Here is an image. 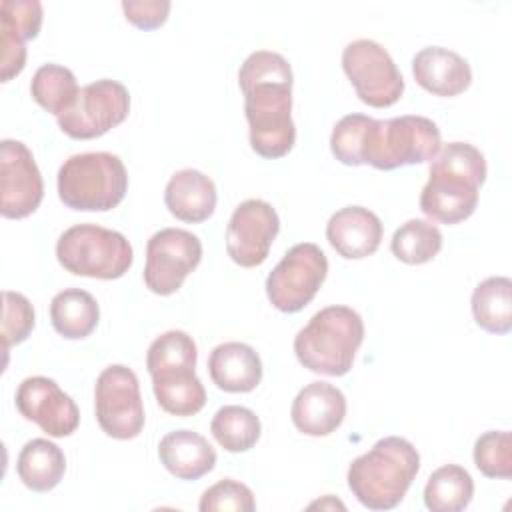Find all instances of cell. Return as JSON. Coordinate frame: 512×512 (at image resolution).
Returning <instances> with one entry per match:
<instances>
[{"label": "cell", "mask_w": 512, "mask_h": 512, "mask_svg": "<svg viewBox=\"0 0 512 512\" xmlns=\"http://www.w3.org/2000/svg\"><path fill=\"white\" fill-rule=\"evenodd\" d=\"M292 84L294 74L290 62L272 50L252 52L238 70L250 148L262 158H282L296 142Z\"/></svg>", "instance_id": "cell-1"}, {"label": "cell", "mask_w": 512, "mask_h": 512, "mask_svg": "<svg viewBox=\"0 0 512 512\" xmlns=\"http://www.w3.org/2000/svg\"><path fill=\"white\" fill-rule=\"evenodd\" d=\"M484 154L468 142L440 146L420 192V210L434 222L458 224L478 206V190L486 180Z\"/></svg>", "instance_id": "cell-2"}, {"label": "cell", "mask_w": 512, "mask_h": 512, "mask_svg": "<svg viewBox=\"0 0 512 512\" xmlns=\"http://www.w3.org/2000/svg\"><path fill=\"white\" fill-rule=\"evenodd\" d=\"M420 470V454L400 436L380 438L348 466V488L370 510H392L406 496Z\"/></svg>", "instance_id": "cell-3"}, {"label": "cell", "mask_w": 512, "mask_h": 512, "mask_svg": "<svg viewBox=\"0 0 512 512\" xmlns=\"http://www.w3.org/2000/svg\"><path fill=\"white\" fill-rule=\"evenodd\" d=\"M198 348L184 330H168L154 338L146 352V368L158 406L172 416H194L206 404V390L196 376Z\"/></svg>", "instance_id": "cell-4"}, {"label": "cell", "mask_w": 512, "mask_h": 512, "mask_svg": "<svg viewBox=\"0 0 512 512\" xmlns=\"http://www.w3.org/2000/svg\"><path fill=\"white\" fill-rule=\"evenodd\" d=\"M364 342L362 316L344 304L318 310L294 338L298 362L314 374L344 376Z\"/></svg>", "instance_id": "cell-5"}, {"label": "cell", "mask_w": 512, "mask_h": 512, "mask_svg": "<svg viewBox=\"0 0 512 512\" xmlns=\"http://www.w3.org/2000/svg\"><path fill=\"white\" fill-rule=\"evenodd\" d=\"M58 198L78 212H108L128 192L124 162L110 152H82L66 158L58 170Z\"/></svg>", "instance_id": "cell-6"}, {"label": "cell", "mask_w": 512, "mask_h": 512, "mask_svg": "<svg viewBox=\"0 0 512 512\" xmlns=\"http://www.w3.org/2000/svg\"><path fill=\"white\" fill-rule=\"evenodd\" d=\"M440 146V130L436 122L426 116L372 118L362 146V164H370L376 170H396L400 166L432 160Z\"/></svg>", "instance_id": "cell-7"}, {"label": "cell", "mask_w": 512, "mask_h": 512, "mask_svg": "<svg viewBox=\"0 0 512 512\" xmlns=\"http://www.w3.org/2000/svg\"><path fill=\"white\" fill-rule=\"evenodd\" d=\"M56 258L74 276L116 280L130 270L134 250L122 232L86 222L74 224L60 234Z\"/></svg>", "instance_id": "cell-8"}, {"label": "cell", "mask_w": 512, "mask_h": 512, "mask_svg": "<svg viewBox=\"0 0 512 512\" xmlns=\"http://www.w3.org/2000/svg\"><path fill=\"white\" fill-rule=\"evenodd\" d=\"M328 274V258L314 242H298L282 256L266 278L270 304L294 314L312 302Z\"/></svg>", "instance_id": "cell-9"}, {"label": "cell", "mask_w": 512, "mask_h": 512, "mask_svg": "<svg viewBox=\"0 0 512 512\" xmlns=\"http://www.w3.org/2000/svg\"><path fill=\"white\" fill-rule=\"evenodd\" d=\"M94 412L102 432L116 440L136 438L146 422L140 382L124 364L106 366L94 386Z\"/></svg>", "instance_id": "cell-10"}, {"label": "cell", "mask_w": 512, "mask_h": 512, "mask_svg": "<svg viewBox=\"0 0 512 512\" xmlns=\"http://www.w3.org/2000/svg\"><path fill=\"white\" fill-rule=\"evenodd\" d=\"M342 68L356 96L372 108H388L404 94V78L388 50L368 38H358L342 50Z\"/></svg>", "instance_id": "cell-11"}, {"label": "cell", "mask_w": 512, "mask_h": 512, "mask_svg": "<svg viewBox=\"0 0 512 512\" xmlns=\"http://www.w3.org/2000/svg\"><path fill=\"white\" fill-rule=\"evenodd\" d=\"M130 92L112 78H100L80 88L76 104L58 120L60 130L74 140L100 138L128 118Z\"/></svg>", "instance_id": "cell-12"}, {"label": "cell", "mask_w": 512, "mask_h": 512, "mask_svg": "<svg viewBox=\"0 0 512 512\" xmlns=\"http://www.w3.org/2000/svg\"><path fill=\"white\" fill-rule=\"evenodd\" d=\"M202 260V242L182 228H162L146 244L144 284L158 296H170Z\"/></svg>", "instance_id": "cell-13"}, {"label": "cell", "mask_w": 512, "mask_h": 512, "mask_svg": "<svg viewBox=\"0 0 512 512\" xmlns=\"http://www.w3.org/2000/svg\"><path fill=\"white\" fill-rule=\"evenodd\" d=\"M280 232L278 212L260 198L240 202L226 226V252L242 268L260 266Z\"/></svg>", "instance_id": "cell-14"}, {"label": "cell", "mask_w": 512, "mask_h": 512, "mask_svg": "<svg viewBox=\"0 0 512 512\" xmlns=\"http://www.w3.org/2000/svg\"><path fill=\"white\" fill-rule=\"evenodd\" d=\"M0 186L4 218L20 220L36 212L44 198V180L30 148L12 138L0 142Z\"/></svg>", "instance_id": "cell-15"}, {"label": "cell", "mask_w": 512, "mask_h": 512, "mask_svg": "<svg viewBox=\"0 0 512 512\" xmlns=\"http://www.w3.org/2000/svg\"><path fill=\"white\" fill-rule=\"evenodd\" d=\"M20 416L34 422L52 438H64L76 432L80 410L76 402L48 376L24 378L14 396Z\"/></svg>", "instance_id": "cell-16"}, {"label": "cell", "mask_w": 512, "mask_h": 512, "mask_svg": "<svg viewBox=\"0 0 512 512\" xmlns=\"http://www.w3.org/2000/svg\"><path fill=\"white\" fill-rule=\"evenodd\" d=\"M42 4L38 0H2L0 44L2 82L18 76L26 66V42L36 38L42 26Z\"/></svg>", "instance_id": "cell-17"}, {"label": "cell", "mask_w": 512, "mask_h": 512, "mask_svg": "<svg viewBox=\"0 0 512 512\" xmlns=\"http://www.w3.org/2000/svg\"><path fill=\"white\" fill-rule=\"evenodd\" d=\"M346 416V396L330 382H310L292 400L290 418L306 436H328L340 428Z\"/></svg>", "instance_id": "cell-18"}, {"label": "cell", "mask_w": 512, "mask_h": 512, "mask_svg": "<svg viewBox=\"0 0 512 512\" xmlns=\"http://www.w3.org/2000/svg\"><path fill=\"white\" fill-rule=\"evenodd\" d=\"M384 236L382 220L364 206H344L326 224V240L346 260L372 256Z\"/></svg>", "instance_id": "cell-19"}, {"label": "cell", "mask_w": 512, "mask_h": 512, "mask_svg": "<svg viewBox=\"0 0 512 512\" xmlns=\"http://www.w3.org/2000/svg\"><path fill=\"white\" fill-rule=\"evenodd\" d=\"M412 74L418 86L442 98L462 94L472 82L466 58L444 46H426L412 58Z\"/></svg>", "instance_id": "cell-20"}, {"label": "cell", "mask_w": 512, "mask_h": 512, "mask_svg": "<svg viewBox=\"0 0 512 512\" xmlns=\"http://www.w3.org/2000/svg\"><path fill=\"white\" fill-rule=\"evenodd\" d=\"M218 202V192L210 176L200 170L184 168L170 176L164 188V204L168 212L188 224L208 220Z\"/></svg>", "instance_id": "cell-21"}, {"label": "cell", "mask_w": 512, "mask_h": 512, "mask_svg": "<svg viewBox=\"0 0 512 512\" xmlns=\"http://www.w3.org/2000/svg\"><path fill=\"white\" fill-rule=\"evenodd\" d=\"M208 374L216 388L232 394L252 392L262 380V360L244 342H222L208 356Z\"/></svg>", "instance_id": "cell-22"}, {"label": "cell", "mask_w": 512, "mask_h": 512, "mask_svg": "<svg viewBox=\"0 0 512 512\" xmlns=\"http://www.w3.org/2000/svg\"><path fill=\"white\" fill-rule=\"evenodd\" d=\"M158 458L178 480H198L216 466V452L210 442L186 428L172 430L160 440Z\"/></svg>", "instance_id": "cell-23"}, {"label": "cell", "mask_w": 512, "mask_h": 512, "mask_svg": "<svg viewBox=\"0 0 512 512\" xmlns=\"http://www.w3.org/2000/svg\"><path fill=\"white\" fill-rule=\"evenodd\" d=\"M16 472L28 490L50 492L64 478L66 456L60 446L48 438H32L18 454Z\"/></svg>", "instance_id": "cell-24"}, {"label": "cell", "mask_w": 512, "mask_h": 512, "mask_svg": "<svg viewBox=\"0 0 512 512\" xmlns=\"http://www.w3.org/2000/svg\"><path fill=\"white\" fill-rule=\"evenodd\" d=\"M100 320L96 298L82 288H64L50 302V322L68 340L90 336Z\"/></svg>", "instance_id": "cell-25"}, {"label": "cell", "mask_w": 512, "mask_h": 512, "mask_svg": "<svg viewBox=\"0 0 512 512\" xmlns=\"http://www.w3.org/2000/svg\"><path fill=\"white\" fill-rule=\"evenodd\" d=\"M474 322L490 334H508L512 330V280L508 276H490L472 292Z\"/></svg>", "instance_id": "cell-26"}, {"label": "cell", "mask_w": 512, "mask_h": 512, "mask_svg": "<svg viewBox=\"0 0 512 512\" xmlns=\"http://www.w3.org/2000/svg\"><path fill=\"white\" fill-rule=\"evenodd\" d=\"M474 496V480L460 464L436 468L424 486V504L432 512H460Z\"/></svg>", "instance_id": "cell-27"}, {"label": "cell", "mask_w": 512, "mask_h": 512, "mask_svg": "<svg viewBox=\"0 0 512 512\" xmlns=\"http://www.w3.org/2000/svg\"><path fill=\"white\" fill-rule=\"evenodd\" d=\"M30 94L38 106L60 118L66 114L80 94L76 76L70 68L60 64H42L30 82Z\"/></svg>", "instance_id": "cell-28"}, {"label": "cell", "mask_w": 512, "mask_h": 512, "mask_svg": "<svg viewBox=\"0 0 512 512\" xmlns=\"http://www.w3.org/2000/svg\"><path fill=\"white\" fill-rule=\"evenodd\" d=\"M210 432L214 440L226 450V452H248L256 446L260 440L262 424L254 410L238 404H228L216 410Z\"/></svg>", "instance_id": "cell-29"}, {"label": "cell", "mask_w": 512, "mask_h": 512, "mask_svg": "<svg viewBox=\"0 0 512 512\" xmlns=\"http://www.w3.org/2000/svg\"><path fill=\"white\" fill-rule=\"evenodd\" d=\"M442 242L444 240L438 226L428 220L412 218L396 228L390 240V250L400 262L418 266L434 260L442 250Z\"/></svg>", "instance_id": "cell-30"}, {"label": "cell", "mask_w": 512, "mask_h": 512, "mask_svg": "<svg viewBox=\"0 0 512 512\" xmlns=\"http://www.w3.org/2000/svg\"><path fill=\"white\" fill-rule=\"evenodd\" d=\"M474 464L486 478L510 480L512 476V436L508 430H490L474 442Z\"/></svg>", "instance_id": "cell-31"}, {"label": "cell", "mask_w": 512, "mask_h": 512, "mask_svg": "<svg viewBox=\"0 0 512 512\" xmlns=\"http://www.w3.org/2000/svg\"><path fill=\"white\" fill-rule=\"evenodd\" d=\"M372 118L366 114L342 116L330 134V150L334 158L346 166H362V146Z\"/></svg>", "instance_id": "cell-32"}, {"label": "cell", "mask_w": 512, "mask_h": 512, "mask_svg": "<svg viewBox=\"0 0 512 512\" xmlns=\"http://www.w3.org/2000/svg\"><path fill=\"white\" fill-rule=\"evenodd\" d=\"M2 298H4V306H2L0 336H2V350L8 352L10 346H16L30 336L36 322V314L30 300L20 292L4 290Z\"/></svg>", "instance_id": "cell-33"}, {"label": "cell", "mask_w": 512, "mask_h": 512, "mask_svg": "<svg viewBox=\"0 0 512 512\" xmlns=\"http://www.w3.org/2000/svg\"><path fill=\"white\" fill-rule=\"evenodd\" d=\"M200 512H222V510H234V512H254L256 500L252 490L234 480V478H222L210 488L204 490L198 502Z\"/></svg>", "instance_id": "cell-34"}, {"label": "cell", "mask_w": 512, "mask_h": 512, "mask_svg": "<svg viewBox=\"0 0 512 512\" xmlns=\"http://www.w3.org/2000/svg\"><path fill=\"white\" fill-rule=\"evenodd\" d=\"M172 4L168 0H124L122 12L130 24L140 30L160 28L170 14Z\"/></svg>", "instance_id": "cell-35"}]
</instances>
